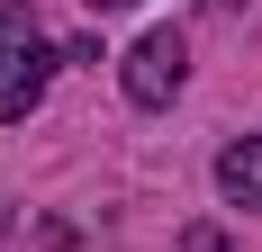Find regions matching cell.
Returning a JSON list of instances; mask_svg holds the SVG:
<instances>
[{"instance_id": "7a4b0ae2", "label": "cell", "mask_w": 262, "mask_h": 252, "mask_svg": "<svg viewBox=\"0 0 262 252\" xmlns=\"http://www.w3.org/2000/svg\"><path fill=\"white\" fill-rule=\"evenodd\" d=\"M181 72H190L181 36L154 27V36H136V54H127V99L136 108H172V99H181Z\"/></svg>"}, {"instance_id": "5b68a950", "label": "cell", "mask_w": 262, "mask_h": 252, "mask_svg": "<svg viewBox=\"0 0 262 252\" xmlns=\"http://www.w3.org/2000/svg\"><path fill=\"white\" fill-rule=\"evenodd\" d=\"M91 9H127V0H91Z\"/></svg>"}, {"instance_id": "277c9868", "label": "cell", "mask_w": 262, "mask_h": 252, "mask_svg": "<svg viewBox=\"0 0 262 252\" xmlns=\"http://www.w3.org/2000/svg\"><path fill=\"white\" fill-rule=\"evenodd\" d=\"M181 252H226V234H217V225H190V234H181Z\"/></svg>"}, {"instance_id": "3957f363", "label": "cell", "mask_w": 262, "mask_h": 252, "mask_svg": "<svg viewBox=\"0 0 262 252\" xmlns=\"http://www.w3.org/2000/svg\"><path fill=\"white\" fill-rule=\"evenodd\" d=\"M217 189L235 207H262V135H235V144L217 153Z\"/></svg>"}, {"instance_id": "6da1fadb", "label": "cell", "mask_w": 262, "mask_h": 252, "mask_svg": "<svg viewBox=\"0 0 262 252\" xmlns=\"http://www.w3.org/2000/svg\"><path fill=\"white\" fill-rule=\"evenodd\" d=\"M46 81H54V45H46V27L27 18L18 0H0V126H18L27 108L46 99Z\"/></svg>"}]
</instances>
